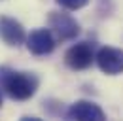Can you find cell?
Masks as SVG:
<instances>
[{
	"label": "cell",
	"mask_w": 123,
	"mask_h": 121,
	"mask_svg": "<svg viewBox=\"0 0 123 121\" xmlns=\"http://www.w3.org/2000/svg\"><path fill=\"white\" fill-rule=\"evenodd\" d=\"M68 117L72 121H106V114L91 100H76L68 110Z\"/></svg>",
	"instance_id": "obj_7"
},
{
	"label": "cell",
	"mask_w": 123,
	"mask_h": 121,
	"mask_svg": "<svg viewBox=\"0 0 123 121\" xmlns=\"http://www.w3.org/2000/svg\"><path fill=\"white\" fill-rule=\"evenodd\" d=\"M64 62L72 70H87L95 62V51L89 42H80L74 44L64 53Z\"/></svg>",
	"instance_id": "obj_3"
},
{
	"label": "cell",
	"mask_w": 123,
	"mask_h": 121,
	"mask_svg": "<svg viewBox=\"0 0 123 121\" xmlns=\"http://www.w3.org/2000/svg\"><path fill=\"white\" fill-rule=\"evenodd\" d=\"M21 121H42L40 117H23Z\"/></svg>",
	"instance_id": "obj_9"
},
{
	"label": "cell",
	"mask_w": 123,
	"mask_h": 121,
	"mask_svg": "<svg viewBox=\"0 0 123 121\" xmlns=\"http://www.w3.org/2000/svg\"><path fill=\"white\" fill-rule=\"evenodd\" d=\"M25 44H27V49L32 55L44 57V55H49L55 49V36L49 29H36L27 36Z\"/></svg>",
	"instance_id": "obj_5"
},
{
	"label": "cell",
	"mask_w": 123,
	"mask_h": 121,
	"mask_svg": "<svg viewBox=\"0 0 123 121\" xmlns=\"http://www.w3.org/2000/svg\"><path fill=\"white\" fill-rule=\"evenodd\" d=\"M0 108H2V95H0Z\"/></svg>",
	"instance_id": "obj_10"
},
{
	"label": "cell",
	"mask_w": 123,
	"mask_h": 121,
	"mask_svg": "<svg viewBox=\"0 0 123 121\" xmlns=\"http://www.w3.org/2000/svg\"><path fill=\"white\" fill-rule=\"evenodd\" d=\"M47 23H49V30L59 40H74L78 34H80V23L70 13H64V12H49Z\"/></svg>",
	"instance_id": "obj_2"
},
{
	"label": "cell",
	"mask_w": 123,
	"mask_h": 121,
	"mask_svg": "<svg viewBox=\"0 0 123 121\" xmlns=\"http://www.w3.org/2000/svg\"><path fill=\"white\" fill-rule=\"evenodd\" d=\"M95 60L100 68V72L108 76H116L123 72V51L117 47H100L95 55Z\"/></svg>",
	"instance_id": "obj_4"
},
{
	"label": "cell",
	"mask_w": 123,
	"mask_h": 121,
	"mask_svg": "<svg viewBox=\"0 0 123 121\" xmlns=\"http://www.w3.org/2000/svg\"><path fill=\"white\" fill-rule=\"evenodd\" d=\"M40 79L32 72H19L10 66H0V89L13 100H29L38 91Z\"/></svg>",
	"instance_id": "obj_1"
},
{
	"label": "cell",
	"mask_w": 123,
	"mask_h": 121,
	"mask_svg": "<svg viewBox=\"0 0 123 121\" xmlns=\"http://www.w3.org/2000/svg\"><path fill=\"white\" fill-rule=\"evenodd\" d=\"M0 40L10 47H19L25 44L27 32L17 19L8 17V15H0Z\"/></svg>",
	"instance_id": "obj_6"
},
{
	"label": "cell",
	"mask_w": 123,
	"mask_h": 121,
	"mask_svg": "<svg viewBox=\"0 0 123 121\" xmlns=\"http://www.w3.org/2000/svg\"><path fill=\"white\" fill-rule=\"evenodd\" d=\"M61 8L64 10H70V12H76V10H81L89 4V0H55Z\"/></svg>",
	"instance_id": "obj_8"
}]
</instances>
